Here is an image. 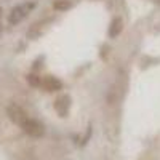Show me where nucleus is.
<instances>
[{
  "label": "nucleus",
  "instance_id": "f257e3e1",
  "mask_svg": "<svg viewBox=\"0 0 160 160\" xmlns=\"http://www.w3.org/2000/svg\"><path fill=\"white\" fill-rule=\"evenodd\" d=\"M21 128H22V131L26 133V135H29V136H32V138H42V136L45 135L43 125L40 123L38 120L31 118V117L26 118V122L21 125Z\"/></svg>",
  "mask_w": 160,
  "mask_h": 160
},
{
  "label": "nucleus",
  "instance_id": "0eeeda50",
  "mask_svg": "<svg viewBox=\"0 0 160 160\" xmlns=\"http://www.w3.org/2000/svg\"><path fill=\"white\" fill-rule=\"evenodd\" d=\"M53 7H55V10H59V11L69 10L71 8V0H55Z\"/></svg>",
  "mask_w": 160,
  "mask_h": 160
},
{
  "label": "nucleus",
  "instance_id": "20e7f679",
  "mask_svg": "<svg viewBox=\"0 0 160 160\" xmlns=\"http://www.w3.org/2000/svg\"><path fill=\"white\" fill-rule=\"evenodd\" d=\"M40 87H42L45 91L55 93V91H59L62 88V82H61L59 78H56L55 75H45V77H42Z\"/></svg>",
  "mask_w": 160,
  "mask_h": 160
},
{
  "label": "nucleus",
  "instance_id": "f03ea898",
  "mask_svg": "<svg viewBox=\"0 0 160 160\" xmlns=\"http://www.w3.org/2000/svg\"><path fill=\"white\" fill-rule=\"evenodd\" d=\"M35 7V3H26V5H19V7H15L11 11H10V15H8V22L10 24H19L26 16H28V13Z\"/></svg>",
  "mask_w": 160,
  "mask_h": 160
},
{
  "label": "nucleus",
  "instance_id": "39448f33",
  "mask_svg": "<svg viewBox=\"0 0 160 160\" xmlns=\"http://www.w3.org/2000/svg\"><path fill=\"white\" fill-rule=\"evenodd\" d=\"M69 108H71V98L68 95H64L55 101V109L61 117H66L69 114Z\"/></svg>",
  "mask_w": 160,
  "mask_h": 160
},
{
  "label": "nucleus",
  "instance_id": "6e6552de",
  "mask_svg": "<svg viewBox=\"0 0 160 160\" xmlns=\"http://www.w3.org/2000/svg\"><path fill=\"white\" fill-rule=\"evenodd\" d=\"M28 82H29L31 87H40L42 77H38L37 74H29V75H28Z\"/></svg>",
  "mask_w": 160,
  "mask_h": 160
},
{
  "label": "nucleus",
  "instance_id": "423d86ee",
  "mask_svg": "<svg viewBox=\"0 0 160 160\" xmlns=\"http://www.w3.org/2000/svg\"><path fill=\"white\" fill-rule=\"evenodd\" d=\"M122 31H123V19L122 18H114L112 21H111V26H109V37L111 38H115V37H118L120 34H122Z\"/></svg>",
  "mask_w": 160,
  "mask_h": 160
},
{
  "label": "nucleus",
  "instance_id": "7ed1b4c3",
  "mask_svg": "<svg viewBox=\"0 0 160 160\" xmlns=\"http://www.w3.org/2000/svg\"><path fill=\"white\" fill-rule=\"evenodd\" d=\"M7 112H8V117H10L16 125H19V127L26 122V118L29 117L28 112H26L21 106H18V104H10L8 109H7Z\"/></svg>",
  "mask_w": 160,
  "mask_h": 160
},
{
  "label": "nucleus",
  "instance_id": "1a4fd4ad",
  "mask_svg": "<svg viewBox=\"0 0 160 160\" xmlns=\"http://www.w3.org/2000/svg\"><path fill=\"white\" fill-rule=\"evenodd\" d=\"M158 2H160V0H158Z\"/></svg>",
  "mask_w": 160,
  "mask_h": 160
}]
</instances>
